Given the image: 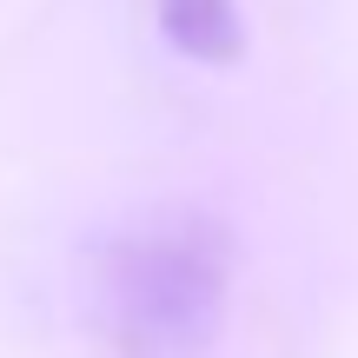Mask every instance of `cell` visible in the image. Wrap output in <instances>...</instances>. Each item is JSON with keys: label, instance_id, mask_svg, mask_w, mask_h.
<instances>
[{"label": "cell", "instance_id": "obj_1", "mask_svg": "<svg viewBox=\"0 0 358 358\" xmlns=\"http://www.w3.org/2000/svg\"><path fill=\"white\" fill-rule=\"evenodd\" d=\"M239 232L199 199L113 219L80 259V332L93 358H213L239 306Z\"/></svg>", "mask_w": 358, "mask_h": 358}, {"label": "cell", "instance_id": "obj_2", "mask_svg": "<svg viewBox=\"0 0 358 358\" xmlns=\"http://www.w3.org/2000/svg\"><path fill=\"white\" fill-rule=\"evenodd\" d=\"M159 34L199 66H239L245 53L239 0H159Z\"/></svg>", "mask_w": 358, "mask_h": 358}]
</instances>
